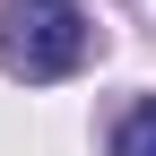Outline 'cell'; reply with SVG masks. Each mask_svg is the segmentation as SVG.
<instances>
[{"label":"cell","instance_id":"1","mask_svg":"<svg viewBox=\"0 0 156 156\" xmlns=\"http://www.w3.org/2000/svg\"><path fill=\"white\" fill-rule=\"evenodd\" d=\"M87 52H95V26L69 0H9L0 9V61L17 78H69Z\"/></svg>","mask_w":156,"mask_h":156},{"label":"cell","instance_id":"2","mask_svg":"<svg viewBox=\"0 0 156 156\" xmlns=\"http://www.w3.org/2000/svg\"><path fill=\"white\" fill-rule=\"evenodd\" d=\"M113 156H156V104H130L113 130Z\"/></svg>","mask_w":156,"mask_h":156}]
</instances>
